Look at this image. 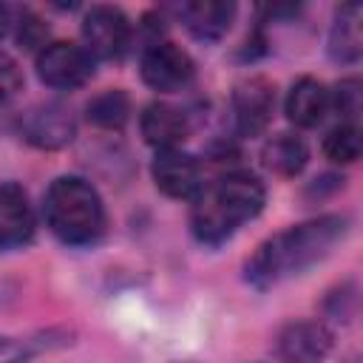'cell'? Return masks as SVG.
Returning a JSON list of instances; mask_svg holds the SVG:
<instances>
[{
	"label": "cell",
	"mask_w": 363,
	"mask_h": 363,
	"mask_svg": "<svg viewBox=\"0 0 363 363\" xmlns=\"http://www.w3.org/2000/svg\"><path fill=\"white\" fill-rule=\"evenodd\" d=\"M349 235V218L340 213L315 216L292 224L255 247L244 264V278L255 289H272L295 275H303L315 264L326 261L335 247Z\"/></svg>",
	"instance_id": "obj_1"
},
{
	"label": "cell",
	"mask_w": 363,
	"mask_h": 363,
	"mask_svg": "<svg viewBox=\"0 0 363 363\" xmlns=\"http://www.w3.org/2000/svg\"><path fill=\"white\" fill-rule=\"evenodd\" d=\"M267 201V190L258 176L247 170H227L216 182L204 184L190 207V230L199 244L221 247L241 224L252 221Z\"/></svg>",
	"instance_id": "obj_2"
},
{
	"label": "cell",
	"mask_w": 363,
	"mask_h": 363,
	"mask_svg": "<svg viewBox=\"0 0 363 363\" xmlns=\"http://www.w3.org/2000/svg\"><path fill=\"white\" fill-rule=\"evenodd\" d=\"M48 230L68 247H91L102 238L108 216L102 196L82 176H60L43 196Z\"/></svg>",
	"instance_id": "obj_3"
},
{
	"label": "cell",
	"mask_w": 363,
	"mask_h": 363,
	"mask_svg": "<svg viewBox=\"0 0 363 363\" xmlns=\"http://www.w3.org/2000/svg\"><path fill=\"white\" fill-rule=\"evenodd\" d=\"M139 74L142 82L159 94H176L182 88H187L196 77V62L193 57L179 48L176 43L167 40H153L147 43V48L142 51L139 60Z\"/></svg>",
	"instance_id": "obj_4"
},
{
	"label": "cell",
	"mask_w": 363,
	"mask_h": 363,
	"mask_svg": "<svg viewBox=\"0 0 363 363\" xmlns=\"http://www.w3.org/2000/svg\"><path fill=\"white\" fill-rule=\"evenodd\" d=\"M37 77L43 85L54 91H74L82 88L94 77V57L79 43H48L37 54Z\"/></svg>",
	"instance_id": "obj_5"
},
{
	"label": "cell",
	"mask_w": 363,
	"mask_h": 363,
	"mask_svg": "<svg viewBox=\"0 0 363 363\" xmlns=\"http://www.w3.org/2000/svg\"><path fill=\"white\" fill-rule=\"evenodd\" d=\"M82 48L94 60H119L130 48V20L116 6H91L82 17Z\"/></svg>",
	"instance_id": "obj_6"
},
{
	"label": "cell",
	"mask_w": 363,
	"mask_h": 363,
	"mask_svg": "<svg viewBox=\"0 0 363 363\" xmlns=\"http://www.w3.org/2000/svg\"><path fill=\"white\" fill-rule=\"evenodd\" d=\"M20 133L28 145L40 150H60L74 142L77 136V119L74 111L65 102L48 99L31 105L20 119Z\"/></svg>",
	"instance_id": "obj_7"
},
{
	"label": "cell",
	"mask_w": 363,
	"mask_h": 363,
	"mask_svg": "<svg viewBox=\"0 0 363 363\" xmlns=\"http://www.w3.org/2000/svg\"><path fill=\"white\" fill-rule=\"evenodd\" d=\"M150 176H153V184L167 199H179V201H193L201 193V187L207 184L199 159L179 150V147L156 150L153 164H150Z\"/></svg>",
	"instance_id": "obj_8"
},
{
	"label": "cell",
	"mask_w": 363,
	"mask_h": 363,
	"mask_svg": "<svg viewBox=\"0 0 363 363\" xmlns=\"http://www.w3.org/2000/svg\"><path fill=\"white\" fill-rule=\"evenodd\" d=\"M335 346V335L323 320H292L275 337L281 363H323Z\"/></svg>",
	"instance_id": "obj_9"
},
{
	"label": "cell",
	"mask_w": 363,
	"mask_h": 363,
	"mask_svg": "<svg viewBox=\"0 0 363 363\" xmlns=\"http://www.w3.org/2000/svg\"><path fill=\"white\" fill-rule=\"evenodd\" d=\"M275 88L264 77H247L233 91V122L241 136H261L272 119Z\"/></svg>",
	"instance_id": "obj_10"
},
{
	"label": "cell",
	"mask_w": 363,
	"mask_h": 363,
	"mask_svg": "<svg viewBox=\"0 0 363 363\" xmlns=\"http://www.w3.org/2000/svg\"><path fill=\"white\" fill-rule=\"evenodd\" d=\"M34 230L37 218L28 193L14 182L0 184V252L23 250L34 238Z\"/></svg>",
	"instance_id": "obj_11"
},
{
	"label": "cell",
	"mask_w": 363,
	"mask_h": 363,
	"mask_svg": "<svg viewBox=\"0 0 363 363\" xmlns=\"http://www.w3.org/2000/svg\"><path fill=\"white\" fill-rule=\"evenodd\" d=\"M139 130L145 136V142L156 150H170V147H179L187 133H190V122H187V113L170 102H150L142 108L139 113Z\"/></svg>",
	"instance_id": "obj_12"
},
{
	"label": "cell",
	"mask_w": 363,
	"mask_h": 363,
	"mask_svg": "<svg viewBox=\"0 0 363 363\" xmlns=\"http://www.w3.org/2000/svg\"><path fill=\"white\" fill-rule=\"evenodd\" d=\"M179 20L182 26L201 43H216L221 40L235 17V3L230 0H190L182 3L179 9Z\"/></svg>",
	"instance_id": "obj_13"
},
{
	"label": "cell",
	"mask_w": 363,
	"mask_h": 363,
	"mask_svg": "<svg viewBox=\"0 0 363 363\" xmlns=\"http://www.w3.org/2000/svg\"><path fill=\"white\" fill-rule=\"evenodd\" d=\"M329 88L315 79V77H301L292 82L286 99H284V113L295 128H315L323 122L329 113Z\"/></svg>",
	"instance_id": "obj_14"
},
{
	"label": "cell",
	"mask_w": 363,
	"mask_h": 363,
	"mask_svg": "<svg viewBox=\"0 0 363 363\" xmlns=\"http://www.w3.org/2000/svg\"><path fill=\"white\" fill-rule=\"evenodd\" d=\"M329 57L335 62L352 65L360 60L363 54V37H360V6L357 3H346L335 11L332 28H329Z\"/></svg>",
	"instance_id": "obj_15"
},
{
	"label": "cell",
	"mask_w": 363,
	"mask_h": 363,
	"mask_svg": "<svg viewBox=\"0 0 363 363\" xmlns=\"http://www.w3.org/2000/svg\"><path fill=\"white\" fill-rule=\"evenodd\" d=\"M261 162L269 173L292 179L309 162V145L298 133H275L261 147Z\"/></svg>",
	"instance_id": "obj_16"
},
{
	"label": "cell",
	"mask_w": 363,
	"mask_h": 363,
	"mask_svg": "<svg viewBox=\"0 0 363 363\" xmlns=\"http://www.w3.org/2000/svg\"><path fill=\"white\" fill-rule=\"evenodd\" d=\"M85 119L96 128L105 130H119L125 128V122L130 119V99L125 91L119 88H108L102 94H96L88 105H85Z\"/></svg>",
	"instance_id": "obj_17"
},
{
	"label": "cell",
	"mask_w": 363,
	"mask_h": 363,
	"mask_svg": "<svg viewBox=\"0 0 363 363\" xmlns=\"http://www.w3.org/2000/svg\"><path fill=\"white\" fill-rule=\"evenodd\" d=\"M323 156L335 164H352L360 159V128L354 122H340L323 136Z\"/></svg>",
	"instance_id": "obj_18"
},
{
	"label": "cell",
	"mask_w": 363,
	"mask_h": 363,
	"mask_svg": "<svg viewBox=\"0 0 363 363\" xmlns=\"http://www.w3.org/2000/svg\"><path fill=\"white\" fill-rule=\"evenodd\" d=\"M11 31H14V40H17L20 48L37 51V54L45 48L48 26L34 11H28V9H14V26H11Z\"/></svg>",
	"instance_id": "obj_19"
},
{
	"label": "cell",
	"mask_w": 363,
	"mask_h": 363,
	"mask_svg": "<svg viewBox=\"0 0 363 363\" xmlns=\"http://www.w3.org/2000/svg\"><path fill=\"white\" fill-rule=\"evenodd\" d=\"M329 105L337 108L340 122H354L360 116V79L357 77H346L335 85V91H329Z\"/></svg>",
	"instance_id": "obj_20"
},
{
	"label": "cell",
	"mask_w": 363,
	"mask_h": 363,
	"mask_svg": "<svg viewBox=\"0 0 363 363\" xmlns=\"http://www.w3.org/2000/svg\"><path fill=\"white\" fill-rule=\"evenodd\" d=\"M354 306H357V292H354L352 284H343V286H337L335 292H329V298H326V303H323L326 315L335 318V320H340V318L349 320V318L354 315Z\"/></svg>",
	"instance_id": "obj_21"
},
{
	"label": "cell",
	"mask_w": 363,
	"mask_h": 363,
	"mask_svg": "<svg viewBox=\"0 0 363 363\" xmlns=\"http://www.w3.org/2000/svg\"><path fill=\"white\" fill-rule=\"evenodd\" d=\"M43 346H48V343H37V340H26V337H0V363H26Z\"/></svg>",
	"instance_id": "obj_22"
},
{
	"label": "cell",
	"mask_w": 363,
	"mask_h": 363,
	"mask_svg": "<svg viewBox=\"0 0 363 363\" xmlns=\"http://www.w3.org/2000/svg\"><path fill=\"white\" fill-rule=\"evenodd\" d=\"M20 88H23V71H20V65L9 54H0V108L9 99H14Z\"/></svg>",
	"instance_id": "obj_23"
},
{
	"label": "cell",
	"mask_w": 363,
	"mask_h": 363,
	"mask_svg": "<svg viewBox=\"0 0 363 363\" xmlns=\"http://www.w3.org/2000/svg\"><path fill=\"white\" fill-rule=\"evenodd\" d=\"M11 26H14V9L9 3H0V43L11 31Z\"/></svg>",
	"instance_id": "obj_24"
},
{
	"label": "cell",
	"mask_w": 363,
	"mask_h": 363,
	"mask_svg": "<svg viewBox=\"0 0 363 363\" xmlns=\"http://www.w3.org/2000/svg\"><path fill=\"white\" fill-rule=\"evenodd\" d=\"M349 363H354V360H349Z\"/></svg>",
	"instance_id": "obj_25"
}]
</instances>
